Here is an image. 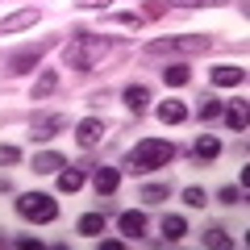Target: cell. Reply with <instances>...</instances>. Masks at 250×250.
I'll return each mask as SVG.
<instances>
[{"label":"cell","instance_id":"6da1fadb","mask_svg":"<svg viewBox=\"0 0 250 250\" xmlns=\"http://www.w3.org/2000/svg\"><path fill=\"white\" fill-rule=\"evenodd\" d=\"M108 50H113L108 38L92 34V29H71V42L62 46V62L75 67V71H92V67H100V59Z\"/></svg>","mask_w":250,"mask_h":250},{"label":"cell","instance_id":"7a4b0ae2","mask_svg":"<svg viewBox=\"0 0 250 250\" xmlns=\"http://www.w3.org/2000/svg\"><path fill=\"white\" fill-rule=\"evenodd\" d=\"M171 159H175V146H171V142H163V138H142V142H134V150L125 154V171L150 175V171L167 167Z\"/></svg>","mask_w":250,"mask_h":250},{"label":"cell","instance_id":"3957f363","mask_svg":"<svg viewBox=\"0 0 250 250\" xmlns=\"http://www.w3.org/2000/svg\"><path fill=\"white\" fill-rule=\"evenodd\" d=\"M213 46L208 34H184V38H154L146 42V54H205Z\"/></svg>","mask_w":250,"mask_h":250},{"label":"cell","instance_id":"277c9868","mask_svg":"<svg viewBox=\"0 0 250 250\" xmlns=\"http://www.w3.org/2000/svg\"><path fill=\"white\" fill-rule=\"evenodd\" d=\"M17 213L34 225H50L59 217V200L46 196V192H25V196H17Z\"/></svg>","mask_w":250,"mask_h":250},{"label":"cell","instance_id":"5b68a950","mask_svg":"<svg viewBox=\"0 0 250 250\" xmlns=\"http://www.w3.org/2000/svg\"><path fill=\"white\" fill-rule=\"evenodd\" d=\"M50 50V42H34V46H21V50H13V54H4L0 59V75H25V71H34L38 62H42V54Z\"/></svg>","mask_w":250,"mask_h":250},{"label":"cell","instance_id":"8992f818","mask_svg":"<svg viewBox=\"0 0 250 250\" xmlns=\"http://www.w3.org/2000/svg\"><path fill=\"white\" fill-rule=\"evenodd\" d=\"M59 134H67V113H38L34 125H29V138L34 142H50Z\"/></svg>","mask_w":250,"mask_h":250},{"label":"cell","instance_id":"52a82bcc","mask_svg":"<svg viewBox=\"0 0 250 250\" xmlns=\"http://www.w3.org/2000/svg\"><path fill=\"white\" fill-rule=\"evenodd\" d=\"M100 138H104V121H96V117H83V121L75 125V142H80L83 150L100 146Z\"/></svg>","mask_w":250,"mask_h":250},{"label":"cell","instance_id":"ba28073f","mask_svg":"<svg viewBox=\"0 0 250 250\" xmlns=\"http://www.w3.org/2000/svg\"><path fill=\"white\" fill-rule=\"evenodd\" d=\"M208 80H213V88H238V83L246 80V67L221 62V67H213V71H208Z\"/></svg>","mask_w":250,"mask_h":250},{"label":"cell","instance_id":"9c48e42d","mask_svg":"<svg viewBox=\"0 0 250 250\" xmlns=\"http://www.w3.org/2000/svg\"><path fill=\"white\" fill-rule=\"evenodd\" d=\"M38 17H42L38 9H17V13H9V17L0 21V34H21V29L38 25Z\"/></svg>","mask_w":250,"mask_h":250},{"label":"cell","instance_id":"30bf717a","mask_svg":"<svg viewBox=\"0 0 250 250\" xmlns=\"http://www.w3.org/2000/svg\"><path fill=\"white\" fill-rule=\"evenodd\" d=\"M117 184H121V171H117V167H96V175H92V188H96V196H113Z\"/></svg>","mask_w":250,"mask_h":250},{"label":"cell","instance_id":"8fae6325","mask_svg":"<svg viewBox=\"0 0 250 250\" xmlns=\"http://www.w3.org/2000/svg\"><path fill=\"white\" fill-rule=\"evenodd\" d=\"M117 225H121V233H125L129 242H138V238L146 233V213H138V208H125Z\"/></svg>","mask_w":250,"mask_h":250},{"label":"cell","instance_id":"7c38bea8","mask_svg":"<svg viewBox=\"0 0 250 250\" xmlns=\"http://www.w3.org/2000/svg\"><path fill=\"white\" fill-rule=\"evenodd\" d=\"M163 83H167V88H188V83H192V67H188V62H167V67H163Z\"/></svg>","mask_w":250,"mask_h":250},{"label":"cell","instance_id":"4fadbf2b","mask_svg":"<svg viewBox=\"0 0 250 250\" xmlns=\"http://www.w3.org/2000/svg\"><path fill=\"white\" fill-rule=\"evenodd\" d=\"M121 100H125L129 113H142V108L150 104V88H146V83H129V88L121 92Z\"/></svg>","mask_w":250,"mask_h":250},{"label":"cell","instance_id":"5bb4252c","mask_svg":"<svg viewBox=\"0 0 250 250\" xmlns=\"http://www.w3.org/2000/svg\"><path fill=\"white\" fill-rule=\"evenodd\" d=\"M154 113H159L163 125H179V121H188V104H184V100H163Z\"/></svg>","mask_w":250,"mask_h":250},{"label":"cell","instance_id":"9a60e30c","mask_svg":"<svg viewBox=\"0 0 250 250\" xmlns=\"http://www.w3.org/2000/svg\"><path fill=\"white\" fill-rule=\"evenodd\" d=\"M192 154H196V163H213V159H221V142L213 134H200L196 146H192Z\"/></svg>","mask_w":250,"mask_h":250},{"label":"cell","instance_id":"2e32d148","mask_svg":"<svg viewBox=\"0 0 250 250\" xmlns=\"http://www.w3.org/2000/svg\"><path fill=\"white\" fill-rule=\"evenodd\" d=\"M54 88H59V71H54V67H42V75H38V83H34V92H29V100H46Z\"/></svg>","mask_w":250,"mask_h":250},{"label":"cell","instance_id":"e0dca14e","mask_svg":"<svg viewBox=\"0 0 250 250\" xmlns=\"http://www.w3.org/2000/svg\"><path fill=\"white\" fill-rule=\"evenodd\" d=\"M75 233H83V238H100V233H104V213H83L80 221H75Z\"/></svg>","mask_w":250,"mask_h":250},{"label":"cell","instance_id":"ac0fdd59","mask_svg":"<svg viewBox=\"0 0 250 250\" xmlns=\"http://www.w3.org/2000/svg\"><path fill=\"white\" fill-rule=\"evenodd\" d=\"M62 154H54V150H42V154H34V175H54V171L62 167Z\"/></svg>","mask_w":250,"mask_h":250},{"label":"cell","instance_id":"d6986e66","mask_svg":"<svg viewBox=\"0 0 250 250\" xmlns=\"http://www.w3.org/2000/svg\"><path fill=\"white\" fill-rule=\"evenodd\" d=\"M80 188H83V171L62 163V171H59V192H80Z\"/></svg>","mask_w":250,"mask_h":250},{"label":"cell","instance_id":"ffe728a7","mask_svg":"<svg viewBox=\"0 0 250 250\" xmlns=\"http://www.w3.org/2000/svg\"><path fill=\"white\" fill-rule=\"evenodd\" d=\"M184 233H188V221H184L179 213H167V217H163V238H167V242H179Z\"/></svg>","mask_w":250,"mask_h":250},{"label":"cell","instance_id":"44dd1931","mask_svg":"<svg viewBox=\"0 0 250 250\" xmlns=\"http://www.w3.org/2000/svg\"><path fill=\"white\" fill-rule=\"evenodd\" d=\"M167 196H171V184H146L138 192V200H146V205H163Z\"/></svg>","mask_w":250,"mask_h":250},{"label":"cell","instance_id":"7402d4cb","mask_svg":"<svg viewBox=\"0 0 250 250\" xmlns=\"http://www.w3.org/2000/svg\"><path fill=\"white\" fill-rule=\"evenodd\" d=\"M108 21H113V25H125V29H142V25H146L142 13H113Z\"/></svg>","mask_w":250,"mask_h":250},{"label":"cell","instance_id":"603a6c76","mask_svg":"<svg viewBox=\"0 0 250 250\" xmlns=\"http://www.w3.org/2000/svg\"><path fill=\"white\" fill-rule=\"evenodd\" d=\"M225 113V125H229L233 134H242V129H246V113H242V104H233V108H221Z\"/></svg>","mask_w":250,"mask_h":250},{"label":"cell","instance_id":"cb8c5ba5","mask_svg":"<svg viewBox=\"0 0 250 250\" xmlns=\"http://www.w3.org/2000/svg\"><path fill=\"white\" fill-rule=\"evenodd\" d=\"M205 246H213V250H221V246H233V238H229V233L221 229V225H213V229L205 233Z\"/></svg>","mask_w":250,"mask_h":250},{"label":"cell","instance_id":"d4e9b609","mask_svg":"<svg viewBox=\"0 0 250 250\" xmlns=\"http://www.w3.org/2000/svg\"><path fill=\"white\" fill-rule=\"evenodd\" d=\"M221 100H213V96H205L200 100V121H217V117H221Z\"/></svg>","mask_w":250,"mask_h":250},{"label":"cell","instance_id":"484cf974","mask_svg":"<svg viewBox=\"0 0 250 250\" xmlns=\"http://www.w3.org/2000/svg\"><path fill=\"white\" fill-rule=\"evenodd\" d=\"M184 205H188V208H205V205H208L205 188H184Z\"/></svg>","mask_w":250,"mask_h":250},{"label":"cell","instance_id":"4316f807","mask_svg":"<svg viewBox=\"0 0 250 250\" xmlns=\"http://www.w3.org/2000/svg\"><path fill=\"white\" fill-rule=\"evenodd\" d=\"M71 4H75V9H83V13H104L113 0H71Z\"/></svg>","mask_w":250,"mask_h":250},{"label":"cell","instance_id":"83f0119b","mask_svg":"<svg viewBox=\"0 0 250 250\" xmlns=\"http://www.w3.org/2000/svg\"><path fill=\"white\" fill-rule=\"evenodd\" d=\"M17 163H21L17 146H0V167H17Z\"/></svg>","mask_w":250,"mask_h":250},{"label":"cell","instance_id":"f1b7e54d","mask_svg":"<svg viewBox=\"0 0 250 250\" xmlns=\"http://www.w3.org/2000/svg\"><path fill=\"white\" fill-rule=\"evenodd\" d=\"M242 200H246V196H242V188H233V184H229V188H221V205H229V208H233V205H242Z\"/></svg>","mask_w":250,"mask_h":250},{"label":"cell","instance_id":"f546056e","mask_svg":"<svg viewBox=\"0 0 250 250\" xmlns=\"http://www.w3.org/2000/svg\"><path fill=\"white\" fill-rule=\"evenodd\" d=\"M175 9H205V4H229V0H171Z\"/></svg>","mask_w":250,"mask_h":250},{"label":"cell","instance_id":"4dcf8cb0","mask_svg":"<svg viewBox=\"0 0 250 250\" xmlns=\"http://www.w3.org/2000/svg\"><path fill=\"white\" fill-rule=\"evenodd\" d=\"M17 246H21V250H38L42 242H38V238H17Z\"/></svg>","mask_w":250,"mask_h":250}]
</instances>
